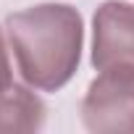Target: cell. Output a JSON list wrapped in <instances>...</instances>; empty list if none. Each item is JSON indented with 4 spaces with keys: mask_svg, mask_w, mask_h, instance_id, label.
<instances>
[{
    "mask_svg": "<svg viewBox=\"0 0 134 134\" xmlns=\"http://www.w3.org/2000/svg\"><path fill=\"white\" fill-rule=\"evenodd\" d=\"M8 42L24 82L53 92L69 82L82 55V19L71 5L45 3L11 13Z\"/></svg>",
    "mask_w": 134,
    "mask_h": 134,
    "instance_id": "obj_1",
    "label": "cell"
},
{
    "mask_svg": "<svg viewBox=\"0 0 134 134\" xmlns=\"http://www.w3.org/2000/svg\"><path fill=\"white\" fill-rule=\"evenodd\" d=\"M82 118L90 131H134V69L110 66L90 84L82 103Z\"/></svg>",
    "mask_w": 134,
    "mask_h": 134,
    "instance_id": "obj_2",
    "label": "cell"
},
{
    "mask_svg": "<svg viewBox=\"0 0 134 134\" xmlns=\"http://www.w3.org/2000/svg\"><path fill=\"white\" fill-rule=\"evenodd\" d=\"M92 63L100 71L110 66L134 69V5L110 0L97 8Z\"/></svg>",
    "mask_w": 134,
    "mask_h": 134,
    "instance_id": "obj_3",
    "label": "cell"
},
{
    "mask_svg": "<svg viewBox=\"0 0 134 134\" xmlns=\"http://www.w3.org/2000/svg\"><path fill=\"white\" fill-rule=\"evenodd\" d=\"M42 121L45 105L29 90L8 87L0 95V131H37Z\"/></svg>",
    "mask_w": 134,
    "mask_h": 134,
    "instance_id": "obj_4",
    "label": "cell"
},
{
    "mask_svg": "<svg viewBox=\"0 0 134 134\" xmlns=\"http://www.w3.org/2000/svg\"><path fill=\"white\" fill-rule=\"evenodd\" d=\"M8 87H13V76H11V63H8V50L3 42V34H0V95H3Z\"/></svg>",
    "mask_w": 134,
    "mask_h": 134,
    "instance_id": "obj_5",
    "label": "cell"
}]
</instances>
